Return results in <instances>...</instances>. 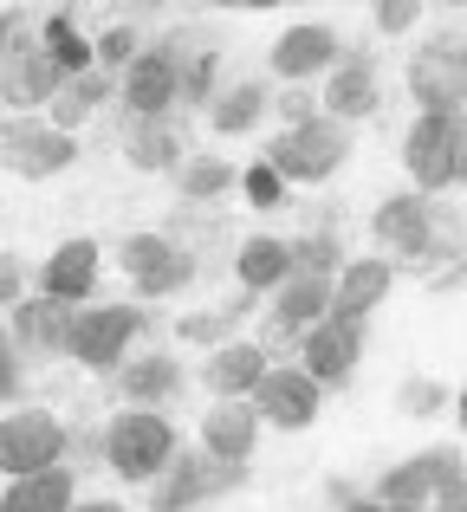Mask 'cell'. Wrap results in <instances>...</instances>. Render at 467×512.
<instances>
[{
  "label": "cell",
  "mask_w": 467,
  "mask_h": 512,
  "mask_svg": "<svg viewBox=\"0 0 467 512\" xmlns=\"http://www.w3.org/2000/svg\"><path fill=\"white\" fill-rule=\"evenodd\" d=\"M176 454H182V441H176V428H169V415H156V409H124L104 428V461H111L117 480H130V487H156Z\"/></svg>",
  "instance_id": "obj_1"
},
{
  "label": "cell",
  "mask_w": 467,
  "mask_h": 512,
  "mask_svg": "<svg viewBox=\"0 0 467 512\" xmlns=\"http://www.w3.org/2000/svg\"><path fill=\"white\" fill-rule=\"evenodd\" d=\"M409 98H416V117L435 111H467V26H442L429 33L416 52H409Z\"/></svg>",
  "instance_id": "obj_2"
},
{
  "label": "cell",
  "mask_w": 467,
  "mask_h": 512,
  "mask_svg": "<svg viewBox=\"0 0 467 512\" xmlns=\"http://www.w3.org/2000/svg\"><path fill=\"white\" fill-rule=\"evenodd\" d=\"M461 156H467V111H435L416 117L403 137V169L416 182V195H442L461 182Z\"/></svg>",
  "instance_id": "obj_3"
},
{
  "label": "cell",
  "mask_w": 467,
  "mask_h": 512,
  "mask_svg": "<svg viewBox=\"0 0 467 512\" xmlns=\"http://www.w3.org/2000/svg\"><path fill=\"white\" fill-rule=\"evenodd\" d=\"M111 253H117V266L130 273L137 299H169V292L195 286V273H202L195 247H182L169 227H156V234H124Z\"/></svg>",
  "instance_id": "obj_4"
},
{
  "label": "cell",
  "mask_w": 467,
  "mask_h": 512,
  "mask_svg": "<svg viewBox=\"0 0 467 512\" xmlns=\"http://www.w3.org/2000/svg\"><path fill=\"white\" fill-rule=\"evenodd\" d=\"M65 72L46 59V33H33V13H7V104L13 111H52Z\"/></svg>",
  "instance_id": "obj_5"
},
{
  "label": "cell",
  "mask_w": 467,
  "mask_h": 512,
  "mask_svg": "<svg viewBox=\"0 0 467 512\" xmlns=\"http://www.w3.org/2000/svg\"><path fill=\"white\" fill-rule=\"evenodd\" d=\"M266 163H273L286 182H331L344 163H351V124L338 117H318L305 130H279L266 143Z\"/></svg>",
  "instance_id": "obj_6"
},
{
  "label": "cell",
  "mask_w": 467,
  "mask_h": 512,
  "mask_svg": "<svg viewBox=\"0 0 467 512\" xmlns=\"http://www.w3.org/2000/svg\"><path fill=\"white\" fill-rule=\"evenodd\" d=\"M240 487H247V461H215L208 448H182L169 461V474L150 487V512H189V506L240 493Z\"/></svg>",
  "instance_id": "obj_7"
},
{
  "label": "cell",
  "mask_w": 467,
  "mask_h": 512,
  "mask_svg": "<svg viewBox=\"0 0 467 512\" xmlns=\"http://www.w3.org/2000/svg\"><path fill=\"white\" fill-rule=\"evenodd\" d=\"M72 454V428L46 409H13L0 422V474L26 480V474H46V467H65Z\"/></svg>",
  "instance_id": "obj_8"
},
{
  "label": "cell",
  "mask_w": 467,
  "mask_h": 512,
  "mask_svg": "<svg viewBox=\"0 0 467 512\" xmlns=\"http://www.w3.org/2000/svg\"><path fill=\"white\" fill-rule=\"evenodd\" d=\"M455 474H461V448H455V441H435V448H422V454H409V461H396L390 474H377L370 500H377L383 512H429L435 493H442Z\"/></svg>",
  "instance_id": "obj_9"
},
{
  "label": "cell",
  "mask_w": 467,
  "mask_h": 512,
  "mask_svg": "<svg viewBox=\"0 0 467 512\" xmlns=\"http://www.w3.org/2000/svg\"><path fill=\"white\" fill-rule=\"evenodd\" d=\"M150 325L137 305H85L78 312V331H72V363L78 370H98V376H117L130 363V338Z\"/></svg>",
  "instance_id": "obj_10"
},
{
  "label": "cell",
  "mask_w": 467,
  "mask_h": 512,
  "mask_svg": "<svg viewBox=\"0 0 467 512\" xmlns=\"http://www.w3.org/2000/svg\"><path fill=\"white\" fill-rule=\"evenodd\" d=\"M0 156H7V175L46 182V175H65L78 163V143H72V130H59L52 117H13L7 137H0Z\"/></svg>",
  "instance_id": "obj_11"
},
{
  "label": "cell",
  "mask_w": 467,
  "mask_h": 512,
  "mask_svg": "<svg viewBox=\"0 0 467 512\" xmlns=\"http://www.w3.org/2000/svg\"><path fill=\"white\" fill-rule=\"evenodd\" d=\"M370 234H377V247L396 253V273H403L435 240V195H383V208L370 214Z\"/></svg>",
  "instance_id": "obj_12"
},
{
  "label": "cell",
  "mask_w": 467,
  "mask_h": 512,
  "mask_svg": "<svg viewBox=\"0 0 467 512\" xmlns=\"http://www.w3.org/2000/svg\"><path fill=\"white\" fill-rule=\"evenodd\" d=\"M253 409H260L266 428H312L318 422V402H325V383H318L312 370H266V383L253 389Z\"/></svg>",
  "instance_id": "obj_13"
},
{
  "label": "cell",
  "mask_w": 467,
  "mask_h": 512,
  "mask_svg": "<svg viewBox=\"0 0 467 512\" xmlns=\"http://www.w3.org/2000/svg\"><path fill=\"white\" fill-rule=\"evenodd\" d=\"M78 312H85V305H65V299H46V292H33L26 305H13V344L33 350V357H72Z\"/></svg>",
  "instance_id": "obj_14"
},
{
  "label": "cell",
  "mask_w": 467,
  "mask_h": 512,
  "mask_svg": "<svg viewBox=\"0 0 467 512\" xmlns=\"http://www.w3.org/2000/svg\"><path fill=\"white\" fill-rule=\"evenodd\" d=\"M156 46L176 59L182 72V111H215V72H221V46L208 33H195V26H176L169 39H156Z\"/></svg>",
  "instance_id": "obj_15"
},
{
  "label": "cell",
  "mask_w": 467,
  "mask_h": 512,
  "mask_svg": "<svg viewBox=\"0 0 467 512\" xmlns=\"http://www.w3.org/2000/svg\"><path fill=\"white\" fill-rule=\"evenodd\" d=\"M299 357H305L299 370H312L325 389H338L344 376L357 370V357H364V325H357V318H325V325L305 331Z\"/></svg>",
  "instance_id": "obj_16"
},
{
  "label": "cell",
  "mask_w": 467,
  "mask_h": 512,
  "mask_svg": "<svg viewBox=\"0 0 467 512\" xmlns=\"http://www.w3.org/2000/svg\"><path fill=\"white\" fill-rule=\"evenodd\" d=\"M98 240H85V234H72V240H59V247L46 253V266H39V292L46 299H65V305H85L91 292H98Z\"/></svg>",
  "instance_id": "obj_17"
},
{
  "label": "cell",
  "mask_w": 467,
  "mask_h": 512,
  "mask_svg": "<svg viewBox=\"0 0 467 512\" xmlns=\"http://www.w3.org/2000/svg\"><path fill=\"white\" fill-rule=\"evenodd\" d=\"M182 104V72L163 46H150L137 65L124 72V111L130 117H169Z\"/></svg>",
  "instance_id": "obj_18"
},
{
  "label": "cell",
  "mask_w": 467,
  "mask_h": 512,
  "mask_svg": "<svg viewBox=\"0 0 467 512\" xmlns=\"http://www.w3.org/2000/svg\"><path fill=\"white\" fill-rule=\"evenodd\" d=\"M266 344H247V338H234V344H221V350H208V363H202V383H208V396L215 402H247L253 389L266 383Z\"/></svg>",
  "instance_id": "obj_19"
},
{
  "label": "cell",
  "mask_w": 467,
  "mask_h": 512,
  "mask_svg": "<svg viewBox=\"0 0 467 512\" xmlns=\"http://www.w3.org/2000/svg\"><path fill=\"white\" fill-rule=\"evenodd\" d=\"M338 33L331 26H292V33H279V46H273V78H286V85H305V78H318V72H338Z\"/></svg>",
  "instance_id": "obj_20"
},
{
  "label": "cell",
  "mask_w": 467,
  "mask_h": 512,
  "mask_svg": "<svg viewBox=\"0 0 467 512\" xmlns=\"http://www.w3.org/2000/svg\"><path fill=\"white\" fill-rule=\"evenodd\" d=\"M377 59L370 52H344L338 72L325 78V117L338 124H357V117H377Z\"/></svg>",
  "instance_id": "obj_21"
},
{
  "label": "cell",
  "mask_w": 467,
  "mask_h": 512,
  "mask_svg": "<svg viewBox=\"0 0 467 512\" xmlns=\"http://www.w3.org/2000/svg\"><path fill=\"white\" fill-rule=\"evenodd\" d=\"M124 163L137 175H169V169L182 175L189 156H182L176 117H130V124H124Z\"/></svg>",
  "instance_id": "obj_22"
},
{
  "label": "cell",
  "mask_w": 467,
  "mask_h": 512,
  "mask_svg": "<svg viewBox=\"0 0 467 512\" xmlns=\"http://www.w3.org/2000/svg\"><path fill=\"white\" fill-rule=\"evenodd\" d=\"M390 286H396V260H383V253L351 260L338 273V305H331V318H357V325H364V318L390 299Z\"/></svg>",
  "instance_id": "obj_23"
},
{
  "label": "cell",
  "mask_w": 467,
  "mask_h": 512,
  "mask_svg": "<svg viewBox=\"0 0 467 512\" xmlns=\"http://www.w3.org/2000/svg\"><path fill=\"white\" fill-rule=\"evenodd\" d=\"M111 383H117V396L137 402V409H163V402L182 396V363L163 357V350H150V357H130Z\"/></svg>",
  "instance_id": "obj_24"
},
{
  "label": "cell",
  "mask_w": 467,
  "mask_h": 512,
  "mask_svg": "<svg viewBox=\"0 0 467 512\" xmlns=\"http://www.w3.org/2000/svg\"><path fill=\"white\" fill-rule=\"evenodd\" d=\"M331 305H338V279H325V273H292L286 286L273 292V318H279V325H292V331L325 325Z\"/></svg>",
  "instance_id": "obj_25"
},
{
  "label": "cell",
  "mask_w": 467,
  "mask_h": 512,
  "mask_svg": "<svg viewBox=\"0 0 467 512\" xmlns=\"http://www.w3.org/2000/svg\"><path fill=\"white\" fill-rule=\"evenodd\" d=\"M253 441H260V409L253 402H215L202 415V448L215 461H247Z\"/></svg>",
  "instance_id": "obj_26"
},
{
  "label": "cell",
  "mask_w": 467,
  "mask_h": 512,
  "mask_svg": "<svg viewBox=\"0 0 467 512\" xmlns=\"http://www.w3.org/2000/svg\"><path fill=\"white\" fill-rule=\"evenodd\" d=\"M72 506H78L72 467H46V474L7 480V493H0V512H72Z\"/></svg>",
  "instance_id": "obj_27"
},
{
  "label": "cell",
  "mask_w": 467,
  "mask_h": 512,
  "mask_svg": "<svg viewBox=\"0 0 467 512\" xmlns=\"http://www.w3.org/2000/svg\"><path fill=\"white\" fill-rule=\"evenodd\" d=\"M234 273H240V292H279L292 279V247L273 234H247L234 253Z\"/></svg>",
  "instance_id": "obj_28"
},
{
  "label": "cell",
  "mask_w": 467,
  "mask_h": 512,
  "mask_svg": "<svg viewBox=\"0 0 467 512\" xmlns=\"http://www.w3.org/2000/svg\"><path fill=\"white\" fill-rule=\"evenodd\" d=\"M260 312V292H240V299H221L215 312H189L176 325V338L182 344H208V350H221V344H234V331L247 325V318Z\"/></svg>",
  "instance_id": "obj_29"
},
{
  "label": "cell",
  "mask_w": 467,
  "mask_h": 512,
  "mask_svg": "<svg viewBox=\"0 0 467 512\" xmlns=\"http://www.w3.org/2000/svg\"><path fill=\"white\" fill-rule=\"evenodd\" d=\"M266 104H273V91H266V78H240L215 98V111H208V124H215V137H247L253 124L266 117Z\"/></svg>",
  "instance_id": "obj_30"
},
{
  "label": "cell",
  "mask_w": 467,
  "mask_h": 512,
  "mask_svg": "<svg viewBox=\"0 0 467 512\" xmlns=\"http://www.w3.org/2000/svg\"><path fill=\"white\" fill-rule=\"evenodd\" d=\"M39 33H46V59L59 65L65 78L98 72V39H85V33H78V20H72V13H46V26H39Z\"/></svg>",
  "instance_id": "obj_31"
},
{
  "label": "cell",
  "mask_w": 467,
  "mask_h": 512,
  "mask_svg": "<svg viewBox=\"0 0 467 512\" xmlns=\"http://www.w3.org/2000/svg\"><path fill=\"white\" fill-rule=\"evenodd\" d=\"M234 182H247V175H240L228 156H189L182 175H176V188H182V201H189V208H215Z\"/></svg>",
  "instance_id": "obj_32"
},
{
  "label": "cell",
  "mask_w": 467,
  "mask_h": 512,
  "mask_svg": "<svg viewBox=\"0 0 467 512\" xmlns=\"http://www.w3.org/2000/svg\"><path fill=\"white\" fill-rule=\"evenodd\" d=\"M104 98H111V72H85V78H65V91H59V104H52V124L59 130H78L85 117H98L104 111Z\"/></svg>",
  "instance_id": "obj_33"
},
{
  "label": "cell",
  "mask_w": 467,
  "mask_h": 512,
  "mask_svg": "<svg viewBox=\"0 0 467 512\" xmlns=\"http://www.w3.org/2000/svg\"><path fill=\"white\" fill-rule=\"evenodd\" d=\"M292 247V273H325V279H338L344 266V247H338V234L331 227H312V234H299V240H286Z\"/></svg>",
  "instance_id": "obj_34"
},
{
  "label": "cell",
  "mask_w": 467,
  "mask_h": 512,
  "mask_svg": "<svg viewBox=\"0 0 467 512\" xmlns=\"http://www.w3.org/2000/svg\"><path fill=\"white\" fill-rule=\"evenodd\" d=\"M273 111H279V124H286V130H305V124H318V117H325V91L286 85V91H273Z\"/></svg>",
  "instance_id": "obj_35"
},
{
  "label": "cell",
  "mask_w": 467,
  "mask_h": 512,
  "mask_svg": "<svg viewBox=\"0 0 467 512\" xmlns=\"http://www.w3.org/2000/svg\"><path fill=\"white\" fill-rule=\"evenodd\" d=\"M448 402H455V396H448L435 376H409V383L396 389V409H403V415H422V422H429V415H442Z\"/></svg>",
  "instance_id": "obj_36"
},
{
  "label": "cell",
  "mask_w": 467,
  "mask_h": 512,
  "mask_svg": "<svg viewBox=\"0 0 467 512\" xmlns=\"http://www.w3.org/2000/svg\"><path fill=\"white\" fill-rule=\"evenodd\" d=\"M143 52H150V46L137 39V26H111V33L98 39V72H130Z\"/></svg>",
  "instance_id": "obj_37"
},
{
  "label": "cell",
  "mask_w": 467,
  "mask_h": 512,
  "mask_svg": "<svg viewBox=\"0 0 467 512\" xmlns=\"http://www.w3.org/2000/svg\"><path fill=\"white\" fill-rule=\"evenodd\" d=\"M240 188H247V201H253V208H286V175H279L273 163H253Z\"/></svg>",
  "instance_id": "obj_38"
},
{
  "label": "cell",
  "mask_w": 467,
  "mask_h": 512,
  "mask_svg": "<svg viewBox=\"0 0 467 512\" xmlns=\"http://www.w3.org/2000/svg\"><path fill=\"white\" fill-rule=\"evenodd\" d=\"M20 389H26V350L0 338V402H20Z\"/></svg>",
  "instance_id": "obj_39"
},
{
  "label": "cell",
  "mask_w": 467,
  "mask_h": 512,
  "mask_svg": "<svg viewBox=\"0 0 467 512\" xmlns=\"http://www.w3.org/2000/svg\"><path fill=\"white\" fill-rule=\"evenodd\" d=\"M26 299H33V292H26V266L7 253V260H0V305H26Z\"/></svg>",
  "instance_id": "obj_40"
},
{
  "label": "cell",
  "mask_w": 467,
  "mask_h": 512,
  "mask_svg": "<svg viewBox=\"0 0 467 512\" xmlns=\"http://www.w3.org/2000/svg\"><path fill=\"white\" fill-rule=\"evenodd\" d=\"M429 512H467V467H461L455 480H448L442 493H435V506H429Z\"/></svg>",
  "instance_id": "obj_41"
},
{
  "label": "cell",
  "mask_w": 467,
  "mask_h": 512,
  "mask_svg": "<svg viewBox=\"0 0 467 512\" xmlns=\"http://www.w3.org/2000/svg\"><path fill=\"white\" fill-rule=\"evenodd\" d=\"M377 26H383V33H409V26H416V7L390 0V7H377Z\"/></svg>",
  "instance_id": "obj_42"
},
{
  "label": "cell",
  "mask_w": 467,
  "mask_h": 512,
  "mask_svg": "<svg viewBox=\"0 0 467 512\" xmlns=\"http://www.w3.org/2000/svg\"><path fill=\"white\" fill-rule=\"evenodd\" d=\"M72 512H124V506H111V500H78Z\"/></svg>",
  "instance_id": "obj_43"
},
{
  "label": "cell",
  "mask_w": 467,
  "mask_h": 512,
  "mask_svg": "<svg viewBox=\"0 0 467 512\" xmlns=\"http://www.w3.org/2000/svg\"><path fill=\"white\" fill-rule=\"evenodd\" d=\"M455 422H461V428H467V383H461V389H455Z\"/></svg>",
  "instance_id": "obj_44"
},
{
  "label": "cell",
  "mask_w": 467,
  "mask_h": 512,
  "mask_svg": "<svg viewBox=\"0 0 467 512\" xmlns=\"http://www.w3.org/2000/svg\"><path fill=\"white\" fill-rule=\"evenodd\" d=\"M351 512H383V506H377V500H357V506H351Z\"/></svg>",
  "instance_id": "obj_45"
},
{
  "label": "cell",
  "mask_w": 467,
  "mask_h": 512,
  "mask_svg": "<svg viewBox=\"0 0 467 512\" xmlns=\"http://www.w3.org/2000/svg\"><path fill=\"white\" fill-rule=\"evenodd\" d=\"M461 188H467V156H461Z\"/></svg>",
  "instance_id": "obj_46"
}]
</instances>
